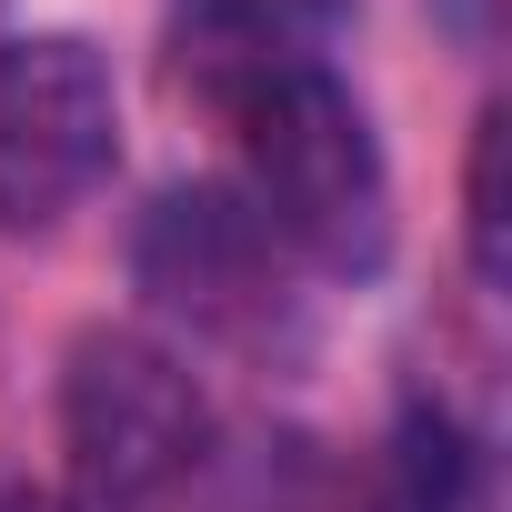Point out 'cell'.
I'll use <instances>...</instances> for the list:
<instances>
[{
	"mask_svg": "<svg viewBox=\"0 0 512 512\" xmlns=\"http://www.w3.org/2000/svg\"><path fill=\"white\" fill-rule=\"evenodd\" d=\"M231 121H241L251 211H262L272 241L312 251L322 272H372L392 251V171H382V141H372L362 101L332 71L262 81Z\"/></svg>",
	"mask_w": 512,
	"mask_h": 512,
	"instance_id": "6da1fadb",
	"label": "cell"
},
{
	"mask_svg": "<svg viewBox=\"0 0 512 512\" xmlns=\"http://www.w3.org/2000/svg\"><path fill=\"white\" fill-rule=\"evenodd\" d=\"M211 462L201 382L141 332H81L61 372V502L71 512H181Z\"/></svg>",
	"mask_w": 512,
	"mask_h": 512,
	"instance_id": "7a4b0ae2",
	"label": "cell"
},
{
	"mask_svg": "<svg viewBox=\"0 0 512 512\" xmlns=\"http://www.w3.org/2000/svg\"><path fill=\"white\" fill-rule=\"evenodd\" d=\"M111 161H121L111 61L71 31L0 41V231L61 221Z\"/></svg>",
	"mask_w": 512,
	"mask_h": 512,
	"instance_id": "3957f363",
	"label": "cell"
},
{
	"mask_svg": "<svg viewBox=\"0 0 512 512\" xmlns=\"http://www.w3.org/2000/svg\"><path fill=\"white\" fill-rule=\"evenodd\" d=\"M141 282L161 302H181L191 322H221V332H251L282 292V262H272V231L251 201L231 191H171L141 231Z\"/></svg>",
	"mask_w": 512,
	"mask_h": 512,
	"instance_id": "277c9868",
	"label": "cell"
},
{
	"mask_svg": "<svg viewBox=\"0 0 512 512\" xmlns=\"http://www.w3.org/2000/svg\"><path fill=\"white\" fill-rule=\"evenodd\" d=\"M352 0H181L171 51L191 71V91H211L221 111H241L262 81L322 71V41L342 31Z\"/></svg>",
	"mask_w": 512,
	"mask_h": 512,
	"instance_id": "5b68a950",
	"label": "cell"
},
{
	"mask_svg": "<svg viewBox=\"0 0 512 512\" xmlns=\"http://www.w3.org/2000/svg\"><path fill=\"white\" fill-rule=\"evenodd\" d=\"M382 512H472V452H462L442 422H412V432H402V462H392Z\"/></svg>",
	"mask_w": 512,
	"mask_h": 512,
	"instance_id": "8992f818",
	"label": "cell"
},
{
	"mask_svg": "<svg viewBox=\"0 0 512 512\" xmlns=\"http://www.w3.org/2000/svg\"><path fill=\"white\" fill-rule=\"evenodd\" d=\"M502 101L472 121V171H462V231H472V272L482 282H502V262H512V241H502Z\"/></svg>",
	"mask_w": 512,
	"mask_h": 512,
	"instance_id": "52a82bcc",
	"label": "cell"
}]
</instances>
